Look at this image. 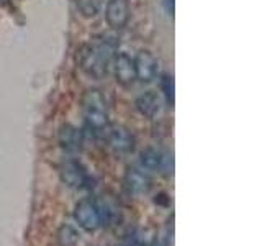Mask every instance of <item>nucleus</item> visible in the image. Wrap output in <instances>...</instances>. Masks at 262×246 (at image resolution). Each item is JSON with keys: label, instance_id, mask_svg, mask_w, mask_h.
<instances>
[{"label": "nucleus", "instance_id": "f257e3e1", "mask_svg": "<svg viewBox=\"0 0 262 246\" xmlns=\"http://www.w3.org/2000/svg\"><path fill=\"white\" fill-rule=\"evenodd\" d=\"M115 53V43L108 38H98L84 45L79 53L80 69L94 79L106 76L108 66Z\"/></svg>", "mask_w": 262, "mask_h": 246}, {"label": "nucleus", "instance_id": "f03ea898", "mask_svg": "<svg viewBox=\"0 0 262 246\" xmlns=\"http://www.w3.org/2000/svg\"><path fill=\"white\" fill-rule=\"evenodd\" d=\"M82 109H84L85 121L90 130L100 133L108 127V113H106V100L103 94L97 89H90L82 97Z\"/></svg>", "mask_w": 262, "mask_h": 246}, {"label": "nucleus", "instance_id": "7ed1b4c3", "mask_svg": "<svg viewBox=\"0 0 262 246\" xmlns=\"http://www.w3.org/2000/svg\"><path fill=\"white\" fill-rule=\"evenodd\" d=\"M74 217H76L77 223L84 230H87V232H94V230H97L102 225V218H100V212H98L97 200H90V199L80 200L76 205Z\"/></svg>", "mask_w": 262, "mask_h": 246}, {"label": "nucleus", "instance_id": "20e7f679", "mask_svg": "<svg viewBox=\"0 0 262 246\" xmlns=\"http://www.w3.org/2000/svg\"><path fill=\"white\" fill-rule=\"evenodd\" d=\"M106 23L112 28L120 30L123 28L129 20V4L128 0H108L105 10Z\"/></svg>", "mask_w": 262, "mask_h": 246}, {"label": "nucleus", "instance_id": "39448f33", "mask_svg": "<svg viewBox=\"0 0 262 246\" xmlns=\"http://www.w3.org/2000/svg\"><path fill=\"white\" fill-rule=\"evenodd\" d=\"M141 164L146 169H154V171H164V172H170L174 169V159H172V154L167 153H161L154 148H146L141 153Z\"/></svg>", "mask_w": 262, "mask_h": 246}, {"label": "nucleus", "instance_id": "423d86ee", "mask_svg": "<svg viewBox=\"0 0 262 246\" xmlns=\"http://www.w3.org/2000/svg\"><path fill=\"white\" fill-rule=\"evenodd\" d=\"M115 77H117V82L123 87L133 86L136 80L135 59H131L125 53H121L115 57Z\"/></svg>", "mask_w": 262, "mask_h": 246}, {"label": "nucleus", "instance_id": "0eeeda50", "mask_svg": "<svg viewBox=\"0 0 262 246\" xmlns=\"http://www.w3.org/2000/svg\"><path fill=\"white\" fill-rule=\"evenodd\" d=\"M136 79L141 82H151L158 74V61L149 51H139L135 59Z\"/></svg>", "mask_w": 262, "mask_h": 246}, {"label": "nucleus", "instance_id": "6e6552de", "mask_svg": "<svg viewBox=\"0 0 262 246\" xmlns=\"http://www.w3.org/2000/svg\"><path fill=\"white\" fill-rule=\"evenodd\" d=\"M61 179L64 184H68L69 187H84L89 182L87 171L82 168V164L77 161H68L61 168Z\"/></svg>", "mask_w": 262, "mask_h": 246}, {"label": "nucleus", "instance_id": "1a4fd4ad", "mask_svg": "<svg viewBox=\"0 0 262 246\" xmlns=\"http://www.w3.org/2000/svg\"><path fill=\"white\" fill-rule=\"evenodd\" d=\"M125 186L131 194H146L151 187V179L146 172L136 168H129L125 176Z\"/></svg>", "mask_w": 262, "mask_h": 246}, {"label": "nucleus", "instance_id": "9d476101", "mask_svg": "<svg viewBox=\"0 0 262 246\" xmlns=\"http://www.w3.org/2000/svg\"><path fill=\"white\" fill-rule=\"evenodd\" d=\"M106 138H108L110 146L113 148L115 151H118V153H128V151L133 150V146H135L133 136H131L129 131L126 128H123V127H113V128H110Z\"/></svg>", "mask_w": 262, "mask_h": 246}, {"label": "nucleus", "instance_id": "9b49d317", "mask_svg": "<svg viewBox=\"0 0 262 246\" xmlns=\"http://www.w3.org/2000/svg\"><path fill=\"white\" fill-rule=\"evenodd\" d=\"M59 143L66 151H79L84 143V136L74 125H64L59 130Z\"/></svg>", "mask_w": 262, "mask_h": 246}, {"label": "nucleus", "instance_id": "f8f14e48", "mask_svg": "<svg viewBox=\"0 0 262 246\" xmlns=\"http://www.w3.org/2000/svg\"><path fill=\"white\" fill-rule=\"evenodd\" d=\"M136 109H138L139 113L144 115V117L152 118L161 109V100H159L158 94L151 92V90H149V92L141 94L136 98Z\"/></svg>", "mask_w": 262, "mask_h": 246}, {"label": "nucleus", "instance_id": "ddd939ff", "mask_svg": "<svg viewBox=\"0 0 262 246\" xmlns=\"http://www.w3.org/2000/svg\"><path fill=\"white\" fill-rule=\"evenodd\" d=\"M57 241H59V246H77L79 235L71 225H62L57 233Z\"/></svg>", "mask_w": 262, "mask_h": 246}, {"label": "nucleus", "instance_id": "4468645a", "mask_svg": "<svg viewBox=\"0 0 262 246\" xmlns=\"http://www.w3.org/2000/svg\"><path fill=\"white\" fill-rule=\"evenodd\" d=\"M161 89L164 92V97H166L167 104L172 107L174 105V79L169 74H164L161 77Z\"/></svg>", "mask_w": 262, "mask_h": 246}, {"label": "nucleus", "instance_id": "2eb2a0df", "mask_svg": "<svg viewBox=\"0 0 262 246\" xmlns=\"http://www.w3.org/2000/svg\"><path fill=\"white\" fill-rule=\"evenodd\" d=\"M77 5L84 16H94L98 12V2L97 0H77Z\"/></svg>", "mask_w": 262, "mask_h": 246}, {"label": "nucleus", "instance_id": "dca6fc26", "mask_svg": "<svg viewBox=\"0 0 262 246\" xmlns=\"http://www.w3.org/2000/svg\"><path fill=\"white\" fill-rule=\"evenodd\" d=\"M166 7L169 15H174V0H166Z\"/></svg>", "mask_w": 262, "mask_h": 246}]
</instances>
